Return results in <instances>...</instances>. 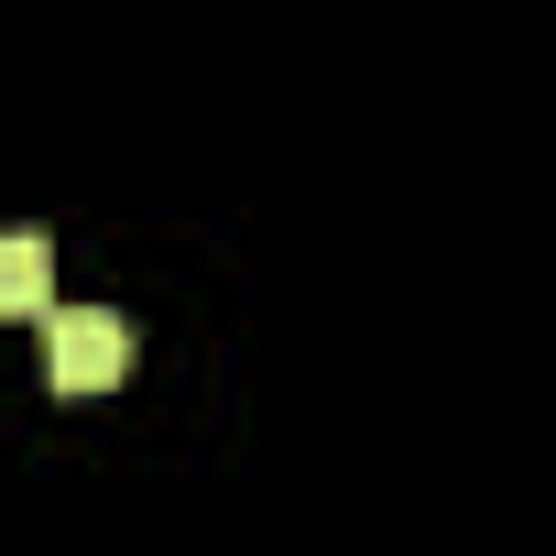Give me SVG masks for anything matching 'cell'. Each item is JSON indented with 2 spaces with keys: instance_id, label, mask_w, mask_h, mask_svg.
I'll return each mask as SVG.
<instances>
[{
  "instance_id": "1",
  "label": "cell",
  "mask_w": 556,
  "mask_h": 556,
  "mask_svg": "<svg viewBox=\"0 0 556 556\" xmlns=\"http://www.w3.org/2000/svg\"><path fill=\"white\" fill-rule=\"evenodd\" d=\"M131 371V328L110 306H45V382L55 393H110Z\"/></svg>"
},
{
  "instance_id": "2",
  "label": "cell",
  "mask_w": 556,
  "mask_h": 556,
  "mask_svg": "<svg viewBox=\"0 0 556 556\" xmlns=\"http://www.w3.org/2000/svg\"><path fill=\"white\" fill-rule=\"evenodd\" d=\"M45 306H55V240L0 229V317H45Z\"/></svg>"
}]
</instances>
